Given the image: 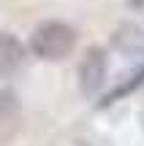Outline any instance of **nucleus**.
I'll return each instance as SVG.
<instances>
[{
  "mask_svg": "<svg viewBox=\"0 0 144 146\" xmlns=\"http://www.w3.org/2000/svg\"><path fill=\"white\" fill-rule=\"evenodd\" d=\"M22 130V106L14 89L0 87V146H8Z\"/></svg>",
  "mask_w": 144,
  "mask_h": 146,
  "instance_id": "7ed1b4c3",
  "label": "nucleus"
},
{
  "mask_svg": "<svg viewBox=\"0 0 144 146\" xmlns=\"http://www.w3.org/2000/svg\"><path fill=\"white\" fill-rule=\"evenodd\" d=\"M76 38H79L76 30L65 22H44L30 35V52L41 60L60 62L71 57V52L76 49Z\"/></svg>",
  "mask_w": 144,
  "mask_h": 146,
  "instance_id": "f257e3e1",
  "label": "nucleus"
},
{
  "mask_svg": "<svg viewBox=\"0 0 144 146\" xmlns=\"http://www.w3.org/2000/svg\"><path fill=\"white\" fill-rule=\"evenodd\" d=\"M25 57H27V49L14 33L8 30H0V76L8 78L14 73L22 70L25 65Z\"/></svg>",
  "mask_w": 144,
  "mask_h": 146,
  "instance_id": "20e7f679",
  "label": "nucleus"
},
{
  "mask_svg": "<svg viewBox=\"0 0 144 146\" xmlns=\"http://www.w3.org/2000/svg\"><path fill=\"white\" fill-rule=\"evenodd\" d=\"M79 89L84 98H95L106 84V52L101 46L84 49L79 60Z\"/></svg>",
  "mask_w": 144,
  "mask_h": 146,
  "instance_id": "f03ea898",
  "label": "nucleus"
},
{
  "mask_svg": "<svg viewBox=\"0 0 144 146\" xmlns=\"http://www.w3.org/2000/svg\"><path fill=\"white\" fill-rule=\"evenodd\" d=\"M131 8H144V0H128Z\"/></svg>",
  "mask_w": 144,
  "mask_h": 146,
  "instance_id": "423d86ee",
  "label": "nucleus"
},
{
  "mask_svg": "<svg viewBox=\"0 0 144 146\" xmlns=\"http://www.w3.org/2000/svg\"><path fill=\"white\" fill-rule=\"evenodd\" d=\"M141 84H144V65H141V68L136 70V73H133V76H131L125 84H120L114 92H109V95H106V100H103V106H109V103H114V100H120L123 95L133 92V89H136V87H141Z\"/></svg>",
  "mask_w": 144,
  "mask_h": 146,
  "instance_id": "39448f33",
  "label": "nucleus"
}]
</instances>
